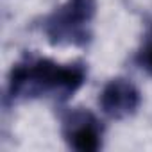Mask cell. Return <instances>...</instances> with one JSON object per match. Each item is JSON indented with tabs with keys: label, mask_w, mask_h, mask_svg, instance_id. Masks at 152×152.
<instances>
[{
	"label": "cell",
	"mask_w": 152,
	"mask_h": 152,
	"mask_svg": "<svg viewBox=\"0 0 152 152\" xmlns=\"http://www.w3.org/2000/svg\"><path fill=\"white\" fill-rule=\"evenodd\" d=\"M95 13V0H66L43 22V32L52 45H84Z\"/></svg>",
	"instance_id": "cell-2"
},
{
	"label": "cell",
	"mask_w": 152,
	"mask_h": 152,
	"mask_svg": "<svg viewBox=\"0 0 152 152\" xmlns=\"http://www.w3.org/2000/svg\"><path fill=\"white\" fill-rule=\"evenodd\" d=\"M86 81V70L81 63L59 64L47 57L27 59L13 66L9 73L7 95L16 99H34L54 95L68 99Z\"/></svg>",
	"instance_id": "cell-1"
},
{
	"label": "cell",
	"mask_w": 152,
	"mask_h": 152,
	"mask_svg": "<svg viewBox=\"0 0 152 152\" xmlns=\"http://www.w3.org/2000/svg\"><path fill=\"white\" fill-rule=\"evenodd\" d=\"M64 136L72 148L95 152L102 145V125L88 111H73L64 120Z\"/></svg>",
	"instance_id": "cell-4"
},
{
	"label": "cell",
	"mask_w": 152,
	"mask_h": 152,
	"mask_svg": "<svg viewBox=\"0 0 152 152\" xmlns=\"http://www.w3.org/2000/svg\"><path fill=\"white\" fill-rule=\"evenodd\" d=\"M138 64L148 75H152V39H148L138 54Z\"/></svg>",
	"instance_id": "cell-5"
},
{
	"label": "cell",
	"mask_w": 152,
	"mask_h": 152,
	"mask_svg": "<svg viewBox=\"0 0 152 152\" xmlns=\"http://www.w3.org/2000/svg\"><path fill=\"white\" fill-rule=\"evenodd\" d=\"M141 95L138 88L127 79H111L100 91L99 106L109 118L122 120L136 113L140 107Z\"/></svg>",
	"instance_id": "cell-3"
}]
</instances>
